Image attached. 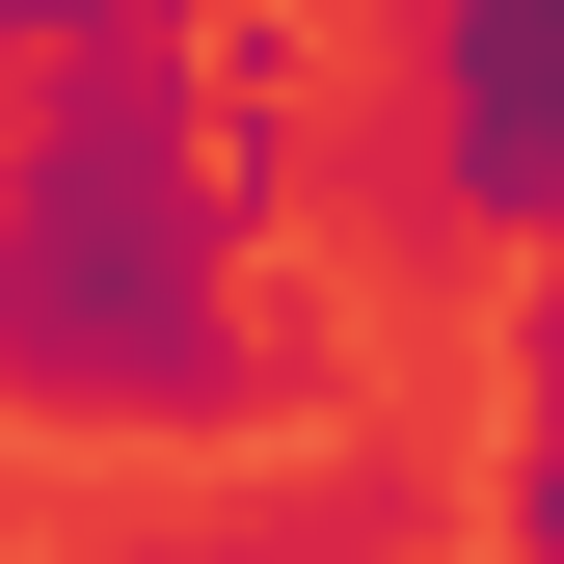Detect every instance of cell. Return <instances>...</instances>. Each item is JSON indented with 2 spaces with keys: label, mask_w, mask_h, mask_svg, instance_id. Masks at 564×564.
Masks as SVG:
<instances>
[{
  "label": "cell",
  "mask_w": 564,
  "mask_h": 564,
  "mask_svg": "<svg viewBox=\"0 0 564 564\" xmlns=\"http://www.w3.org/2000/svg\"><path fill=\"white\" fill-rule=\"evenodd\" d=\"M134 564H457V484L403 431H242L216 511H162Z\"/></svg>",
  "instance_id": "3"
},
{
  "label": "cell",
  "mask_w": 564,
  "mask_h": 564,
  "mask_svg": "<svg viewBox=\"0 0 564 564\" xmlns=\"http://www.w3.org/2000/svg\"><path fill=\"white\" fill-rule=\"evenodd\" d=\"M242 242L269 216L216 188L188 0L28 28V108H0V431H54V457H242V431H296V349H269Z\"/></svg>",
  "instance_id": "1"
},
{
  "label": "cell",
  "mask_w": 564,
  "mask_h": 564,
  "mask_svg": "<svg viewBox=\"0 0 564 564\" xmlns=\"http://www.w3.org/2000/svg\"><path fill=\"white\" fill-rule=\"evenodd\" d=\"M0 564H82V538H0Z\"/></svg>",
  "instance_id": "5"
},
{
  "label": "cell",
  "mask_w": 564,
  "mask_h": 564,
  "mask_svg": "<svg viewBox=\"0 0 564 564\" xmlns=\"http://www.w3.org/2000/svg\"><path fill=\"white\" fill-rule=\"evenodd\" d=\"M0 108H28V28H0Z\"/></svg>",
  "instance_id": "4"
},
{
  "label": "cell",
  "mask_w": 564,
  "mask_h": 564,
  "mask_svg": "<svg viewBox=\"0 0 564 564\" xmlns=\"http://www.w3.org/2000/svg\"><path fill=\"white\" fill-rule=\"evenodd\" d=\"M403 134H431V242L511 269L564 216V0H403Z\"/></svg>",
  "instance_id": "2"
}]
</instances>
